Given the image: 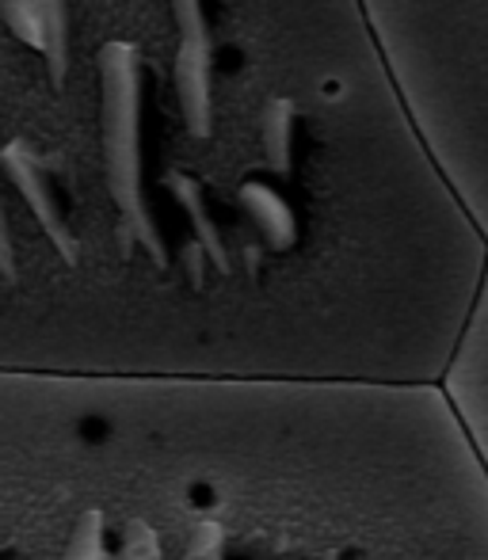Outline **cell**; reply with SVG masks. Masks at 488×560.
I'll use <instances>...</instances> for the list:
<instances>
[{"instance_id":"cell-9","label":"cell","mask_w":488,"mask_h":560,"mask_svg":"<svg viewBox=\"0 0 488 560\" xmlns=\"http://www.w3.org/2000/svg\"><path fill=\"white\" fill-rule=\"evenodd\" d=\"M43 12H46V0H0V15L12 27V35L20 43L35 46V50H38V38H43Z\"/></svg>"},{"instance_id":"cell-2","label":"cell","mask_w":488,"mask_h":560,"mask_svg":"<svg viewBox=\"0 0 488 560\" xmlns=\"http://www.w3.org/2000/svg\"><path fill=\"white\" fill-rule=\"evenodd\" d=\"M172 20H176L179 50H176V96L184 126L191 138L214 133V96H210V23L202 12V0H169Z\"/></svg>"},{"instance_id":"cell-5","label":"cell","mask_w":488,"mask_h":560,"mask_svg":"<svg viewBox=\"0 0 488 560\" xmlns=\"http://www.w3.org/2000/svg\"><path fill=\"white\" fill-rule=\"evenodd\" d=\"M164 187H169V195L176 199V207H184L187 225H191V241L207 252L214 275L218 279H233V275H237V264H233V252L222 236V225H218L214 214H210L202 184L195 176H184V172H169V176H164Z\"/></svg>"},{"instance_id":"cell-4","label":"cell","mask_w":488,"mask_h":560,"mask_svg":"<svg viewBox=\"0 0 488 560\" xmlns=\"http://www.w3.org/2000/svg\"><path fill=\"white\" fill-rule=\"evenodd\" d=\"M237 199H241L244 214H248L252 229H256L259 248H264L267 256H287V252L298 248V241H302V222H298L287 195L275 191L264 179H248V184H241Z\"/></svg>"},{"instance_id":"cell-6","label":"cell","mask_w":488,"mask_h":560,"mask_svg":"<svg viewBox=\"0 0 488 560\" xmlns=\"http://www.w3.org/2000/svg\"><path fill=\"white\" fill-rule=\"evenodd\" d=\"M294 100L279 96L267 104L264 115V156H267V168L275 176H287L290 164H294Z\"/></svg>"},{"instance_id":"cell-3","label":"cell","mask_w":488,"mask_h":560,"mask_svg":"<svg viewBox=\"0 0 488 560\" xmlns=\"http://www.w3.org/2000/svg\"><path fill=\"white\" fill-rule=\"evenodd\" d=\"M0 168H4L8 179H12L20 199L31 207V214H35L43 236L50 241V248L61 256V264L81 267V244H77V236H73V225H69L66 210H61L58 191H54L43 161L31 153L27 141H8L4 153H0Z\"/></svg>"},{"instance_id":"cell-10","label":"cell","mask_w":488,"mask_h":560,"mask_svg":"<svg viewBox=\"0 0 488 560\" xmlns=\"http://www.w3.org/2000/svg\"><path fill=\"white\" fill-rule=\"evenodd\" d=\"M15 244H12V229H8V214H4V199H0V279L15 282Z\"/></svg>"},{"instance_id":"cell-1","label":"cell","mask_w":488,"mask_h":560,"mask_svg":"<svg viewBox=\"0 0 488 560\" xmlns=\"http://www.w3.org/2000/svg\"><path fill=\"white\" fill-rule=\"evenodd\" d=\"M141 50L133 43H107L100 50V122H104V179L119 210L123 256L138 244L156 275L172 271L169 244L161 236L141 179Z\"/></svg>"},{"instance_id":"cell-7","label":"cell","mask_w":488,"mask_h":560,"mask_svg":"<svg viewBox=\"0 0 488 560\" xmlns=\"http://www.w3.org/2000/svg\"><path fill=\"white\" fill-rule=\"evenodd\" d=\"M58 560H112V546H107V515L96 503H84L73 518L66 546H61Z\"/></svg>"},{"instance_id":"cell-8","label":"cell","mask_w":488,"mask_h":560,"mask_svg":"<svg viewBox=\"0 0 488 560\" xmlns=\"http://www.w3.org/2000/svg\"><path fill=\"white\" fill-rule=\"evenodd\" d=\"M38 54H43L46 69H50V84L61 89L69 77V4L66 0H46Z\"/></svg>"}]
</instances>
